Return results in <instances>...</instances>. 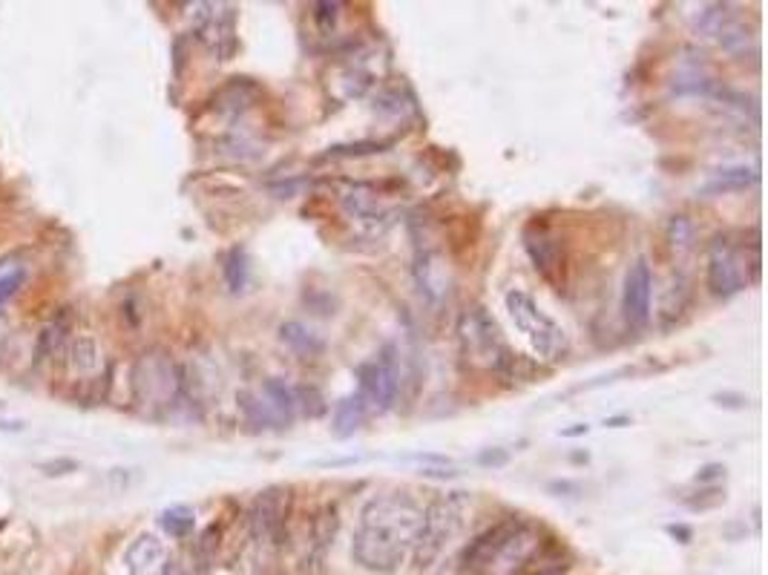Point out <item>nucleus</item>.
Instances as JSON below:
<instances>
[{
  "mask_svg": "<svg viewBox=\"0 0 768 575\" xmlns=\"http://www.w3.org/2000/svg\"><path fill=\"white\" fill-rule=\"evenodd\" d=\"M420 530H424V507L409 493L374 495L360 509L351 559L366 573H401L418 550Z\"/></svg>",
  "mask_w": 768,
  "mask_h": 575,
  "instance_id": "obj_1",
  "label": "nucleus"
},
{
  "mask_svg": "<svg viewBox=\"0 0 768 575\" xmlns=\"http://www.w3.org/2000/svg\"><path fill=\"white\" fill-rule=\"evenodd\" d=\"M541 553V535L524 518L509 516L478 532L461 553L463 575H513Z\"/></svg>",
  "mask_w": 768,
  "mask_h": 575,
  "instance_id": "obj_2",
  "label": "nucleus"
},
{
  "mask_svg": "<svg viewBox=\"0 0 768 575\" xmlns=\"http://www.w3.org/2000/svg\"><path fill=\"white\" fill-rule=\"evenodd\" d=\"M463 363L475 372L498 374L504 380H533V366L515 354L484 306L463 308L456 325Z\"/></svg>",
  "mask_w": 768,
  "mask_h": 575,
  "instance_id": "obj_3",
  "label": "nucleus"
},
{
  "mask_svg": "<svg viewBox=\"0 0 768 575\" xmlns=\"http://www.w3.org/2000/svg\"><path fill=\"white\" fill-rule=\"evenodd\" d=\"M472 509V495L470 493H447L440 495L438 501L429 504V509H424V530H420L418 550H415V559H418L420 570L435 567L449 546L456 544V539L463 532V523Z\"/></svg>",
  "mask_w": 768,
  "mask_h": 575,
  "instance_id": "obj_4",
  "label": "nucleus"
},
{
  "mask_svg": "<svg viewBox=\"0 0 768 575\" xmlns=\"http://www.w3.org/2000/svg\"><path fill=\"white\" fill-rule=\"evenodd\" d=\"M504 306H507V314L509 320L515 322V329L522 331L524 340L530 343L533 354H536L538 360H545V363H561V360L568 357V334H564V329H561L559 322L547 314L545 308L538 306L530 294L515 288V291H509L507 297H504Z\"/></svg>",
  "mask_w": 768,
  "mask_h": 575,
  "instance_id": "obj_5",
  "label": "nucleus"
},
{
  "mask_svg": "<svg viewBox=\"0 0 768 575\" xmlns=\"http://www.w3.org/2000/svg\"><path fill=\"white\" fill-rule=\"evenodd\" d=\"M760 274V254L748 256L746 245L720 233L709 245V259H705V285H709L711 297L732 299L746 288L751 279Z\"/></svg>",
  "mask_w": 768,
  "mask_h": 575,
  "instance_id": "obj_6",
  "label": "nucleus"
},
{
  "mask_svg": "<svg viewBox=\"0 0 768 575\" xmlns=\"http://www.w3.org/2000/svg\"><path fill=\"white\" fill-rule=\"evenodd\" d=\"M288 516H292V493L283 486H271L256 495L251 507V541H254L260 561L274 559L288 535Z\"/></svg>",
  "mask_w": 768,
  "mask_h": 575,
  "instance_id": "obj_7",
  "label": "nucleus"
},
{
  "mask_svg": "<svg viewBox=\"0 0 768 575\" xmlns=\"http://www.w3.org/2000/svg\"><path fill=\"white\" fill-rule=\"evenodd\" d=\"M401 372V352L397 345H383L381 354L358 368L360 395L369 403L372 411H388L395 409L397 395L403 386Z\"/></svg>",
  "mask_w": 768,
  "mask_h": 575,
  "instance_id": "obj_8",
  "label": "nucleus"
},
{
  "mask_svg": "<svg viewBox=\"0 0 768 575\" xmlns=\"http://www.w3.org/2000/svg\"><path fill=\"white\" fill-rule=\"evenodd\" d=\"M196 9H201L196 15V32H199L201 44L219 60H228L237 53V9L224 7V3H199Z\"/></svg>",
  "mask_w": 768,
  "mask_h": 575,
  "instance_id": "obj_9",
  "label": "nucleus"
},
{
  "mask_svg": "<svg viewBox=\"0 0 768 575\" xmlns=\"http://www.w3.org/2000/svg\"><path fill=\"white\" fill-rule=\"evenodd\" d=\"M179 391V374L165 354H144L135 366V395L150 406H171Z\"/></svg>",
  "mask_w": 768,
  "mask_h": 575,
  "instance_id": "obj_10",
  "label": "nucleus"
},
{
  "mask_svg": "<svg viewBox=\"0 0 768 575\" xmlns=\"http://www.w3.org/2000/svg\"><path fill=\"white\" fill-rule=\"evenodd\" d=\"M524 251H527L538 274L550 285L561 288V279H564V245H561L559 236L547 224H527V231H524Z\"/></svg>",
  "mask_w": 768,
  "mask_h": 575,
  "instance_id": "obj_11",
  "label": "nucleus"
},
{
  "mask_svg": "<svg viewBox=\"0 0 768 575\" xmlns=\"http://www.w3.org/2000/svg\"><path fill=\"white\" fill-rule=\"evenodd\" d=\"M340 208H343V213L351 222H358V228L374 233V236H381L388 224H392V208L369 185L345 187L343 193H340Z\"/></svg>",
  "mask_w": 768,
  "mask_h": 575,
  "instance_id": "obj_12",
  "label": "nucleus"
},
{
  "mask_svg": "<svg viewBox=\"0 0 768 575\" xmlns=\"http://www.w3.org/2000/svg\"><path fill=\"white\" fill-rule=\"evenodd\" d=\"M650 299H654V270L645 259H636L625 274L622 288V317L625 325L641 331L650 322Z\"/></svg>",
  "mask_w": 768,
  "mask_h": 575,
  "instance_id": "obj_13",
  "label": "nucleus"
},
{
  "mask_svg": "<svg viewBox=\"0 0 768 575\" xmlns=\"http://www.w3.org/2000/svg\"><path fill=\"white\" fill-rule=\"evenodd\" d=\"M415 279L429 302H443L452 291V274H449L447 256L432 245L415 247Z\"/></svg>",
  "mask_w": 768,
  "mask_h": 575,
  "instance_id": "obj_14",
  "label": "nucleus"
},
{
  "mask_svg": "<svg viewBox=\"0 0 768 575\" xmlns=\"http://www.w3.org/2000/svg\"><path fill=\"white\" fill-rule=\"evenodd\" d=\"M171 567V553H167L165 541L158 539V535L142 532L139 539L130 541L128 553H124V570H128V575H167Z\"/></svg>",
  "mask_w": 768,
  "mask_h": 575,
  "instance_id": "obj_15",
  "label": "nucleus"
},
{
  "mask_svg": "<svg viewBox=\"0 0 768 575\" xmlns=\"http://www.w3.org/2000/svg\"><path fill=\"white\" fill-rule=\"evenodd\" d=\"M696 26H700L705 35L714 37V41H720V44L728 49V53H739V49H746L748 35H746V30H743V23H739L737 15L732 12V7H723V3L705 7L700 12V21H696Z\"/></svg>",
  "mask_w": 768,
  "mask_h": 575,
  "instance_id": "obj_16",
  "label": "nucleus"
},
{
  "mask_svg": "<svg viewBox=\"0 0 768 575\" xmlns=\"http://www.w3.org/2000/svg\"><path fill=\"white\" fill-rule=\"evenodd\" d=\"M337 530V509L322 507L317 516H314L311 527H308L306 539V553H303V573L306 575H320L322 561H326V550H329L331 539H334Z\"/></svg>",
  "mask_w": 768,
  "mask_h": 575,
  "instance_id": "obj_17",
  "label": "nucleus"
},
{
  "mask_svg": "<svg viewBox=\"0 0 768 575\" xmlns=\"http://www.w3.org/2000/svg\"><path fill=\"white\" fill-rule=\"evenodd\" d=\"M369 411L372 409H369V403L363 400L360 391L343 397V400L334 406V414H331V432H334V438H340V441L354 438V434L363 429V423H366Z\"/></svg>",
  "mask_w": 768,
  "mask_h": 575,
  "instance_id": "obj_18",
  "label": "nucleus"
},
{
  "mask_svg": "<svg viewBox=\"0 0 768 575\" xmlns=\"http://www.w3.org/2000/svg\"><path fill=\"white\" fill-rule=\"evenodd\" d=\"M279 340H283L285 349H292V352L303 360L320 357V354L326 352V343H322L320 336L297 320H288L279 325Z\"/></svg>",
  "mask_w": 768,
  "mask_h": 575,
  "instance_id": "obj_19",
  "label": "nucleus"
},
{
  "mask_svg": "<svg viewBox=\"0 0 768 575\" xmlns=\"http://www.w3.org/2000/svg\"><path fill=\"white\" fill-rule=\"evenodd\" d=\"M757 181V170L746 165H734L716 170L705 185H702V193L705 196H723V193H737V190H746Z\"/></svg>",
  "mask_w": 768,
  "mask_h": 575,
  "instance_id": "obj_20",
  "label": "nucleus"
},
{
  "mask_svg": "<svg viewBox=\"0 0 768 575\" xmlns=\"http://www.w3.org/2000/svg\"><path fill=\"white\" fill-rule=\"evenodd\" d=\"M239 411L245 414V423L254 432H268V429H283V423L276 420V414L271 411V406L262 400V395L256 391H239Z\"/></svg>",
  "mask_w": 768,
  "mask_h": 575,
  "instance_id": "obj_21",
  "label": "nucleus"
},
{
  "mask_svg": "<svg viewBox=\"0 0 768 575\" xmlns=\"http://www.w3.org/2000/svg\"><path fill=\"white\" fill-rule=\"evenodd\" d=\"M665 240H668L673 254L688 256L696 245L694 222H691L688 217H671V222H668V228H665Z\"/></svg>",
  "mask_w": 768,
  "mask_h": 575,
  "instance_id": "obj_22",
  "label": "nucleus"
},
{
  "mask_svg": "<svg viewBox=\"0 0 768 575\" xmlns=\"http://www.w3.org/2000/svg\"><path fill=\"white\" fill-rule=\"evenodd\" d=\"M158 523H162V530H165L171 539H187L196 527V512L190 507H185V504H176V507L162 512Z\"/></svg>",
  "mask_w": 768,
  "mask_h": 575,
  "instance_id": "obj_23",
  "label": "nucleus"
},
{
  "mask_svg": "<svg viewBox=\"0 0 768 575\" xmlns=\"http://www.w3.org/2000/svg\"><path fill=\"white\" fill-rule=\"evenodd\" d=\"M224 283L233 294L245 291L248 285V254L245 247H231L224 256Z\"/></svg>",
  "mask_w": 768,
  "mask_h": 575,
  "instance_id": "obj_24",
  "label": "nucleus"
},
{
  "mask_svg": "<svg viewBox=\"0 0 768 575\" xmlns=\"http://www.w3.org/2000/svg\"><path fill=\"white\" fill-rule=\"evenodd\" d=\"M23 279H26V268L18 259L0 262V308L7 306L9 299L21 291Z\"/></svg>",
  "mask_w": 768,
  "mask_h": 575,
  "instance_id": "obj_25",
  "label": "nucleus"
},
{
  "mask_svg": "<svg viewBox=\"0 0 768 575\" xmlns=\"http://www.w3.org/2000/svg\"><path fill=\"white\" fill-rule=\"evenodd\" d=\"M294 400H297V409L306 411L308 418H320L329 409L317 386H299V389H294Z\"/></svg>",
  "mask_w": 768,
  "mask_h": 575,
  "instance_id": "obj_26",
  "label": "nucleus"
},
{
  "mask_svg": "<svg viewBox=\"0 0 768 575\" xmlns=\"http://www.w3.org/2000/svg\"><path fill=\"white\" fill-rule=\"evenodd\" d=\"M478 464L481 466H493V469H498V466H507L509 464V452L507 449H484L481 455H478Z\"/></svg>",
  "mask_w": 768,
  "mask_h": 575,
  "instance_id": "obj_27",
  "label": "nucleus"
},
{
  "mask_svg": "<svg viewBox=\"0 0 768 575\" xmlns=\"http://www.w3.org/2000/svg\"><path fill=\"white\" fill-rule=\"evenodd\" d=\"M723 475H725V466L723 464H709V466H702V469H700V475H696V484H709V480L723 478Z\"/></svg>",
  "mask_w": 768,
  "mask_h": 575,
  "instance_id": "obj_28",
  "label": "nucleus"
},
{
  "mask_svg": "<svg viewBox=\"0 0 768 575\" xmlns=\"http://www.w3.org/2000/svg\"><path fill=\"white\" fill-rule=\"evenodd\" d=\"M590 427H584V423H575L573 429H561V438H579V434H588Z\"/></svg>",
  "mask_w": 768,
  "mask_h": 575,
  "instance_id": "obj_29",
  "label": "nucleus"
},
{
  "mask_svg": "<svg viewBox=\"0 0 768 575\" xmlns=\"http://www.w3.org/2000/svg\"><path fill=\"white\" fill-rule=\"evenodd\" d=\"M668 532H671V535H679L682 544H688V539H691V530H688V527H668Z\"/></svg>",
  "mask_w": 768,
  "mask_h": 575,
  "instance_id": "obj_30",
  "label": "nucleus"
},
{
  "mask_svg": "<svg viewBox=\"0 0 768 575\" xmlns=\"http://www.w3.org/2000/svg\"><path fill=\"white\" fill-rule=\"evenodd\" d=\"M622 423H630V418H611L607 420V427L611 429H622Z\"/></svg>",
  "mask_w": 768,
  "mask_h": 575,
  "instance_id": "obj_31",
  "label": "nucleus"
}]
</instances>
